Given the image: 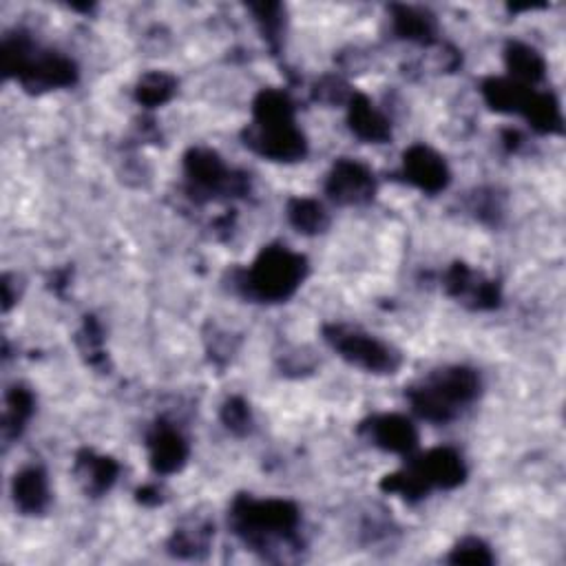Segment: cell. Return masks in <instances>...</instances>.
<instances>
[{
	"mask_svg": "<svg viewBox=\"0 0 566 566\" xmlns=\"http://www.w3.org/2000/svg\"><path fill=\"white\" fill-rule=\"evenodd\" d=\"M231 527L235 533L255 551L272 549V544H288L293 549L299 546L297 529L302 522L299 507L291 500H257L252 496H237L231 514Z\"/></svg>",
	"mask_w": 566,
	"mask_h": 566,
	"instance_id": "obj_1",
	"label": "cell"
},
{
	"mask_svg": "<svg viewBox=\"0 0 566 566\" xmlns=\"http://www.w3.org/2000/svg\"><path fill=\"white\" fill-rule=\"evenodd\" d=\"M75 476L86 496H105L118 481L120 464L111 456H101L91 449H82L75 456Z\"/></svg>",
	"mask_w": 566,
	"mask_h": 566,
	"instance_id": "obj_14",
	"label": "cell"
},
{
	"mask_svg": "<svg viewBox=\"0 0 566 566\" xmlns=\"http://www.w3.org/2000/svg\"><path fill=\"white\" fill-rule=\"evenodd\" d=\"M222 423L235 436H246L252 429V414L244 399L233 397L222 408Z\"/></svg>",
	"mask_w": 566,
	"mask_h": 566,
	"instance_id": "obj_28",
	"label": "cell"
},
{
	"mask_svg": "<svg viewBox=\"0 0 566 566\" xmlns=\"http://www.w3.org/2000/svg\"><path fill=\"white\" fill-rule=\"evenodd\" d=\"M244 144L272 162H299L308 155L306 135L295 120H252L244 131Z\"/></svg>",
	"mask_w": 566,
	"mask_h": 566,
	"instance_id": "obj_7",
	"label": "cell"
},
{
	"mask_svg": "<svg viewBox=\"0 0 566 566\" xmlns=\"http://www.w3.org/2000/svg\"><path fill=\"white\" fill-rule=\"evenodd\" d=\"M447 562L485 566V564H494V553L481 538H464L451 549Z\"/></svg>",
	"mask_w": 566,
	"mask_h": 566,
	"instance_id": "obj_27",
	"label": "cell"
},
{
	"mask_svg": "<svg viewBox=\"0 0 566 566\" xmlns=\"http://www.w3.org/2000/svg\"><path fill=\"white\" fill-rule=\"evenodd\" d=\"M403 175L410 184H414L423 193H429V196L443 193L451 181L447 162L425 144H414L405 151Z\"/></svg>",
	"mask_w": 566,
	"mask_h": 566,
	"instance_id": "obj_12",
	"label": "cell"
},
{
	"mask_svg": "<svg viewBox=\"0 0 566 566\" xmlns=\"http://www.w3.org/2000/svg\"><path fill=\"white\" fill-rule=\"evenodd\" d=\"M481 394V376L476 369L456 365L445 367L408 390L412 410L429 423H449L462 408L471 405Z\"/></svg>",
	"mask_w": 566,
	"mask_h": 566,
	"instance_id": "obj_3",
	"label": "cell"
},
{
	"mask_svg": "<svg viewBox=\"0 0 566 566\" xmlns=\"http://www.w3.org/2000/svg\"><path fill=\"white\" fill-rule=\"evenodd\" d=\"M392 14V30L399 38L410 40V43H418V45H434L436 43V34H438V25L436 19L418 8H410V5H392L390 8Z\"/></svg>",
	"mask_w": 566,
	"mask_h": 566,
	"instance_id": "obj_17",
	"label": "cell"
},
{
	"mask_svg": "<svg viewBox=\"0 0 566 566\" xmlns=\"http://www.w3.org/2000/svg\"><path fill=\"white\" fill-rule=\"evenodd\" d=\"M211 524H193L177 529L168 540V553L181 559H202L211 551Z\"/></svg>",
	"mask_w": 566,
	"mask_h": 566,
	"instance_id": "obj_21",
	"label": "cell"
},
{
	"mask_svg": "<svg viewBox=\"0 0 566 566\" xmlns=\"http://www.w3.org/2000/svg\"><path fill=\"white\" fill-rule=\"evenodd\" d=\"M175 91H177V80L170 73L149 71L140 78L135 86V101L146 109H155L166 105L175 96Z\"/></svg>",
	"mask_w": 566,
	"mask_h": 566,
	"instance_id": "obj_24",
	"label": "cell"
},
{
	"mask_svg": "<svg viewBox=\"0 0 566 566\" xmlns=\"http://www.w3.org/2000/svg\"><path fill=\"white\" fill-rule=\"evenodd\" d=\"M263 34V38L268 40V45L272 49L279 47L281 43V32H283V25H286V19H283V8L279 3H259V5H250L248 8Z\"/></svg>",
	"mask_w": 566,
	"mask_h": 566,
	"instance_id": "obj_26",
	"label": "cell"
},
{
	"mask_svg": "<svg viewBox=\"0 0 566 566\" xmlns=\"http://www.w3.org/2000/svg\"><path fill=\"white\" fill-rule=\"evenodd\" d=\"M146 445H149L151 467L162 476H170V474L181 471L188 460V453H191L186 438L173 425H168L164 421H160L149 432Z\"/></svg>",
	"mask_w": 566,
	"mask_h": 566,
	"instance_id": "obj_13",
	"label": "cell"
},
{
	"mask_svg": "<svg viewBox=\"0 0 566 566\" xmlns=\"http://www.w3.org/2000/svg\"><path fill=\"white\" fill-rule=\"evenodd\" d=\"M445 291L471 310H494L500 306V286L492 279L476 274L467 263H453L445 274Z\"/></svg>",
	"mask_w": 566,
	"mask_h": 566,
	"instance_id": "obj_10",
	"label": "cell"
},
{
	"mask_svg": "<svg viewBox=\"0 0 566 566\" xmlns=\"http://www.w3.org/2000/svg\"><path fill=\"white\" fill-rule=\"evenodd\" d=\"M5 405L8 408H5V418H3V432H5V438L12 440L23 434L27 421L32 418V414L36 410V399L27 388L16 386L8 392Z\"/></svg>",
	"mask_w": 566,
	"mask_h": 566,
	"instance_id": "obj_23",
	"label": "cell"
},
{
	"mask_svg": "<svg viewBox=\"0 0 566 566\" xmlns=\"http://www.w3.org/2000/svg\"><path fill=\"white\" fill-rule=\"evenodd\" d=\"M0 62L8 78H16L27 93H45L51 89L73 86L78 82V67L71 58L58 51H45L34 40L19 32L3 40Z\"/></svg>",
	"mask_w": 566,
	"mask_h": 566,
	"instance_id": "obj_2",
	"label": "cell"
},
{
	"mask_svg": "<svg viewBox=\"0 0 566 566\" xmlns=\"http://www.w3.org/2000/svg\"><path fill=\"white\" fill-rule=\"evenodd\" d=\"M505 62L511 73V80L524 84V86H535L538 82L544 80L546 75V62L538 49L524 43H509L505 49Z\"/></svg>",
	"mask_w": 566,
	"mask_h": 566,
	"instance_id": "obj_18",
	"label": "cell"
},
{
	"mask_svg": "<svg viewBox=\"0 0 566 566\" xmlns=\"http://www.w3.org/2000/svg\"><path fill=\"white\" fill-rule=\"evenodd\" d=\"M323 339L343 361L372 374H394L403 363L399 350L345 323H328Z\"/></svg>",
	"mask_w": 566,
	"mask_h": 566,
	"instance_id": "obj_5",
	"label": "cell"
},
{
	"mask_svg": "<svg viewBox=\"0 0 566 566\" xmlns=\"http://www.w3.org/2000/svg\"><path fill=\"white\" fill-rule=\"evenodd\" d=\"M350 96H352V93L347 91V84H345L341 78H334V75L323 78V80L317 82V86H315V98L321 101V103H328V105L347 103Z\"/></svg>",
	"mask_w": 566,
	"mask_h": 566,
	"instance_id": "obj_30",
	"label": "cell"
},
{
	"mask_svg": "<svg viewBox=\"0 0 566 566\" xmlns=\"http://www.w3.org/2000/svg\"><path fill=\"white\" fill-rule=\"evenodd\" d=\"M471 213H474L481 222L498 224L503 217V202L498 193L494 191H479L471 198Z\"/></svg>",
	"mask_w": 566,
	"mask_h": 566,
	"instance_id": "obj_29",
	"label": "cell"
},
{
	"mask_svg": "<svg viewBox=\"0 0 566 566\" xmlns=\"http://www.w3.org/2000/svg\"><path fill=\"white\" fill-rule=\"evenodd\" d=\"M288 222L293 224L295 231L304 235H319L326 233L330 226V217L326 209L310 198H295L288 202Z\"/></svg>",
	"mask_w": 566,
	"mask_h": 566,
	"instance_id": "obj_22",
	"label": "cell"
},
{
	"mask_svg": "<svg viewBox=\"0 0 566 566\" xmlns=\"http://www.w3.org/2000/svg\"><path fill=\"white\" fill-rule=\"evenodd\" d=\"M416 483L429 494L432 490H456L467 481V467L458 451L449 447L432 449L408 464Z\"/></svg>",
	"mask_w": 566,
	"mask_h": 566,
	"instance_id": "obj_9",
	"label": "cell"
},
{
	"mask_svg": "<svg viewBox=\"0 0 566 566\" xmlns=\"http://www.w3.org/2000/svg\"><path fill=\"white\" fill-rule=\"evenodd\" d=\"M347 125L358 140L369 144H384L392 138L390 120L363 93H352L347 101Z\"/></svg>",
	"mask_w": 566,
	"mask_h": 566,
	"instance_id": "obj_15",
	"label": "cell"
},
{
	"mask_svg": "<svg viewBox=\"0 0 566 566\" xmlns=\"http://www.w3.org/2000/svg\"><path fill=\"white\" fill-rule=\"evenodd\" d=\"M308 274V259L286 246H266L255 263L239 274L237 286L244 297L261 304L291 299Z\"/></svg>",
	"mask_w": 566,
	"mask_h": 566,
	"instance_id": "obj_4",
	"label": "cell"
},
{
	"mask_svg": "<svg viewBox=\"0 0 566 566\" xmlns=\"http://www.w3.org/2000/svg\"><path fill=\"white\" fill-rule=\"evenodd\" d=\"M16 509L25 516H40L49 507V481L45 469L40 467H27L19 471L14 485H12Z\"/></svg>",
	"mask_w": 566,
	"mask_h": 566,
	"instance_id": "obj_16",
	"label": "cell"
},
{
	"mask_svg": "<svg viewBox=\"0 0 566 566\" xmlns=\"http://www.w3.org/2000/svg\"><path fill=\"white\" fill-rule=\"evenodd\" d=\"M531 91V86H524L511 78H487L483 82V98L498 114H520Z\"/></svg>",
	"mask_w": 566,
	"mask_h": 566,
	"instance_id": "obj_19",
	"label": "cell"
},
{
	"mask_svg": "<svg viewBox=\"0 0 566 566\" xmlns=\"http://www.w3.org/2000/svg\"><path fill=\"white\" fill-rule=\"evenodd\" d=\"M503 142H505V146H507L509 151H516V149L520 146L522 138H520V133H518V131H514V129H507V131L503 133Z\"/></svg>",
	"mask_w": 566,
	"mask_h": 566,
	"instance_id": "obj_32",
	"label": "cell"
},
{
	"mask_svg": "<svg viewBox=\"0 0 566 566\" xmlns=\"http://www.w3.org/2000/svg\"><path fill=\"white\" fill-rule=\"evenodd\" d=\"M326 193L341 207H363L376 196V177L365 164L341 157L328 173Z\"/></svg>",
	"mask_w": 566,
	"mask_h": 566,
	"instance_id": "obj_8",
	"label": "cell"
},
{
	"mask_svg": "<svg viewBox=\"0 0 566 566\" xmlns=\"http://www.w3.org/2000/svg\"><path fill=\"white\" fill-rule=\"evenodd\" d=\"M372 445L379 449L410 456L418 447V429L401 414H381L367 418L358 429Z\"/></svg>",
	"mask_w": 566,
	"mask_h": 566,
	"instance_id": "obj_11",
	"label": "cell"
},
{
	"mask_svg": "<svg viewBox=\"0 0 566 566\" xmlns=\"http://www.w3.org/2000/svg\"><path fill=\"white\" fill-rule=\"evenodd\" d=\"M520 116L527 118V122L538 131V133H562L564 120L559 111V103L553 93H542V91H531V96L527 98Z\"/></svg>",
	"mask_w": 566,
	"mask_h": 566,
	"instance_id": "obj_20",
	"label": "cell"
},
{
	"mask_svg": "<svg viewBox=\"0 0 566 566\" xmlns=\"http://www.w3.org/2000/svg\"><path fill=\"white\" fill-rule=\"evenodd\" d=\"M103 343H105V332H103V326L98 323V319L96 317H84L82 330L78 334V347L86 356L89 365L96 367V369L107 367V354L103 350Z\"/></svg>",
	"mask_w": 566,
	"mask_h": 566,
	"instance_id": "obj_25",
	"label": "cell"
},
{
	"mask_svg": "<svg viewBox=\"0 0 566 566\" xmlns=\"http://www.w3.org/2000/svg\"><path fill=\"white\" fill-rule=\"evenodd\" d=\"M184 173L198 196L241 198L250 191V179L241 170H231L211 149H191L184 155Z\"/></svg>",
	"mask_w": 566,
	"mask_h": 566,
	"instance_id": "obj_6",
	"label": "cell"
},
{
	"mask_svg": "<svg viewBox=\"0 0 566 566\" xmlns=\"http://www.w3.org/2000/svg\"><path fill=\"white\" fill-rule=\"evenodd\" d=\"M138 503H142L146 507H155L162 503V492L155 485H146V487L138 490Z\"/></svg>",
	"mask_w": 566,
	"mask_h": 566,
	"instance_id": "obj_31",
	"label": "cell"
}]
</instances>
